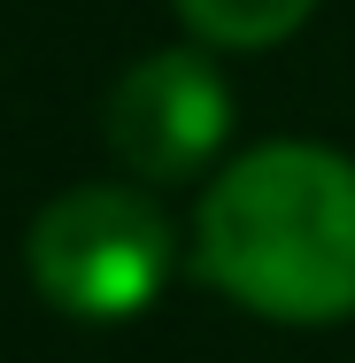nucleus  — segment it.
<instances>
[{
    "label": "nucleus",
    "instance_id": "obj_3",
    "mask_svg": "<svg viewBox=\"0 0 355 363\" xmlns=\"http://www.w3.org/2000/svg\"><path fill=\"white\" fill-rule=\"evenodd\" d=\"M101 132H108L116 162L140 186H186V178H201L224 155V140H232V85L216 70V47L193 39V47L140 55L108 85Z\"/></svg>",
    "mask_w": 355,
    "mask_h": 363
},
{
    "label": "nucleus",
    "instance_id": "obj_1",
    "mask_svg": "<svg viewBox=\"0 0 355 363\" xmlns=\"http://www.w3.org/2000/svg\"><path fill=\"white\" fill-rule=\"evenodd\" d=\"M193 279L271 325L355 317V162L317 140L232 155L193 209Z\"/></svg>",
    "mask_w": 355,
    "mask_h": 363
},
{
    "label": "nucleus",
    "instance_id": "obj_4",
    "mask_svg": "<svg viewBox=\"0 0 355 363\" xmlns=\"http://www.w3.org/2000/svg\"><path fill=\"white\" fill-rule=\"evenodd\" d=\"M178 8V23L216 47V55H263V47H278L293 39L309 16H317V0H170Z\"/></svg>",
    "mask_w": 355,
    "mask_h": 363
},
{
    "label": "nucleus",
    "instance_id": "obj_2",
    "mask_svg": "<svg viewBox=\"0 0 355 363\" xmlns=\"http://www.w3.org/2000/svg\"><path fill=\"white\" fill-rule=\"evenodd\" d=\"M23 255H31V286L62 317L124 325L170 286L178 232L162 217V201L140 186H70L31 217Z\"/></svg>",
    "mask_w": 355,
    "mask_h": 363
}]
</instances>
